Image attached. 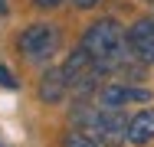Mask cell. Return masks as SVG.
Masks as SVG:
<instances>
[{
  "instance_id": "6da1fadb",
  "label": "cell",
  "mask_w": 154,
  "mask_h": 147,
  "mask_svg": "<svg viewBox=\"0 0 154 147\" xmlns=\"http://www.w3.org/2000/svg\"><path fill=\"white\" fill-rule=\"evenodd\" d=\"M82 49L89 52V59L95 62V69L105 72H122L134 56H128V33L118 20H98L85 29L82 36Z\"/></svg>"
},
{
  "instance_id": "7a4b0ae2",
  "label": "cell",
  "mask_w": 154,
  "mask_h": 147,
  "mask_svg": "<svg viewBox=\"0 0 154 147\" xmlns=\"http://www.w3.org/2000/svg\"><path fill=\"white\" fill-rule=\"evenodd\" d=\"M17 49L26 59H33V62L49 59L59 49V26H53V23H33V26H26L17 36Z\"/></svg>"
},
{
  "instance_id": "3957f363",
  "label": "cell",
  "mask_w": 154,
  "mask_h": 147,
  "mask_svg": "<svg viewBox=\"0 0 154 147\" xmlns=\"http://www.w3.org/2000/svg\"><path fill=\"white\" fill-rule=\"evenodd\" d=\"M128 49L141 65H154V16H141L128 29Z\"/></svg>"
},
{
  "instance_id": "277c9868",
  "label": "cell",
  "mask_w": 154,
  "mask_h": 147,
  "mask_svg": "<svg viewBox=\"0 0 154 147\" xmlns=\"http://www.w3.org/2000/svg\"><path fill=\"white\" fill-rule=\"evenodd\" d=\"M128 128H131V121L125 118L122 108H102L95 141H98V144H105V147H122L125 141H128Z\"/></svg>"
},
{
  "instance_id": "5b68a950",
  "label": "cell",
  "mask_w": 154,
  "mask_h": 147,
  "mask_svg": "<svg viewBox=\"0 0 154 147\" xmlns=\"http://www.w3.org/2000/svg\"><path fill=\"white\" fill-rule=\"evenodd\" d=\"M98 98H102V108H118V105H128V101H151V92L112 82V85H105L98 92Z\"/></svg>"
},
{
  "instance_id": "8992f818",
  "label": "cell",
  "mask_w": 154,
  "mask_h": 147,
  "mask_svg": "<svg viewBox=\"0 0 154 147\" xmlns=\"http://www.w3.org/2000/svg\"><path fill=\"white\" fill-rule=\"evenodd\" d=\"M69 92V82H66V72L62 69H46L43 79H39V101H49L56 105L62 101V95Z\"/></svg>"
},
{
  "instance_id": "52a82bcc",
  "label": "cell",
  "mask_w": 154,
  "mask_h": 147,
  "mask_svg": "<svg viewBox=\"0 0 154 147\" xmlns=\"http://www.w3.org/2000/svg\"><path fill=\"white\" fill-rule=\"evenodd\" d=\"M98 118H102V108H92L89 101H75L72 111H69V121L75 124L72 131H82V134H89V137L98 134Z\"/></svg>"
},
{
  "instance_id": "ba28073f",
  "label": "cell",
  "mask_w": 154,
  "mask_h": 147,
  "mask_svg": "<svg viewBox=\"0 0 154 147\" xmlns=\"http://www.w3.org/2000/svg\"><path fill=\"white\" fill-rule=\"evenodd\" d=\"M128 141L131 144H148L154 141V108H144L131 118V128H128Z\"/></svg>"
},
{
  "instance_id": "9c48e42d",
  "label": "cell",
  "mask_w": 154,
  "mask_h": 147,
  "mask_svg": "<svg viewBox=\"0 0 154 147\" xmlns=\"http://www.w3.org/2000/svg\"><path fill=\"white\" fill-rule=\"evenodd\" d=\"M62 147H102V144L82 131H69V134H62Z\"/></svg>"
},
{
  "instance_id": "30bf717a",
  "label": "cell",
  "mask_w": 154,
  "mask_h": 147,
  "mask_svg": "<svg viewBox=\"0 0 154 147\" xmlns=\"http://www.w3.org/2000/svg\"><path fill=\"white\" fill-rule=\"evenodd\" d=\"M0 85L3 88H17V79H13V72H10L7 65H0Z\"/></svg>"
},
{
  "instance_id": "8fae6325",
  "label": "cell",
  "mask_w": 154,
  "mask_h": 147,
  "mask_svg": "<svg viewBox=\"0 0 154 147\" xmlns=\"http://www.w3.org/2000/svg\"><path fill=\"white\" fill-rule=\"evenodd\" d=\"M33 3H36L39 10H53V7H59L62 0H33Z\"/></svg>"
},
{
  "instance_id": "7c38bea8",
  "label": "cell",
  "mask_w": 154,
  "mask_h": 147,
  "mask_svg": "<svg viewBox=\"0 0 154 147\" xmlns=\"http://www.w3.org/2000/svg\"><path fill=\"white\" fill-rule=\"evenodd\" d=\"M72 3H75V7H79V10H89V7H95V3H98V0H72Z\"/></svg>"
},
{
  "instance_id": "4fadbf2b",
  "label": "cell",
  "mask_w": 154,
  "mask_h": 147,
  "mask_svg": "<svg viewBox=\"0 0 154 147\" xmlns=\"http://www.w3.org/2000/svg\"><path fill=\"white\" fill-rule=\"evenodd\" d=\"M0 13H7V3H3V0H0Z\"/></svg>"
},
{
  "instance_id": "5bb4252c",
  "label": "cell",
  "mask_w": 154,
  "mask_h": 147,
  "mask_svg": "<svg viewBox=\"0 0 154 147\" xmlns=\"http://www.w3.org/2000/svg\"><path fill=\"white\" fill-rule=\"evenodd\" d=\"M148 3H154V0H148Z\"/></svg>"
},
{
  "instance_id": "9a60e30c",
  "label": "cell",
  "mask_w": 154,
  "mask_h": 147,
  "mask_svg": "<svg viewBox=\"0 0 154 147\" xmlns=\"http://www.w3.org/2000/svg\"><path fill=\"white\" fill-rule=\"evenodd\" d=\"M0 147H3V144H0Z\"/></svg>"
}]
</instances>
